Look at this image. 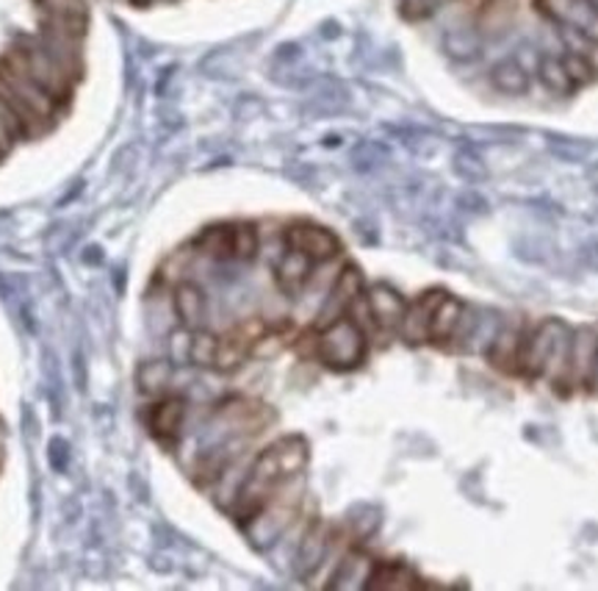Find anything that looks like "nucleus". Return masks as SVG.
<instances>
[{
	"label": "nucleus",
	"mask_w": 598,
	"mask_h": 591,
	"mask_svg": "<svg viewBox=\"0 0 598 591\" xmlns=\"http://www.w3.org/2000/svg\"><path fill=\"white\" fill-rule=\"evenodd\" d=\"M444 50L455 61H474L479 53H483V39H479L474 31H468V28H460V31L446 33Z\"/></svg>",
	"instance_id": "393cba45"
},
{
	"label": "nucleus",
	"mask_w": 598,
	"mask_h": 591,
	"mask_svg": "<svg viewBox=\"0 0 598 591\" xmlns=\"http://www.w3.org/2000/svg\"><path fill=\"white\" fill-rule=\"evenodd\" d=\"M598 364V328L585 325L571 333V350H568L566 375L557 392H594Z\"/></svg>",
	"instance_id": "423d86ee"
},
{
	"label": "nucleus",
	"mask_w": 598,
	"mask_h": 591,
	"mask_svg": "<svg viewBox=\"0 0 598 591\" xmlns=\"http://www.w3.org/2000/svg\"><path fill=\"white\" fill-rule=\"evenodd\" d=\"M44 11V22L64 28V31L78 33L87 28V0H37Z\"/></svg>",
	"instance_id": "a211bd4d"
},
{
	"label": "nucleus",
	"mask_w": 598,
	"mask_h": 591,
	"mask_svg": "<svg viewBox=\"0 0 598 591\" xmlns=\"http://www.w3.org/2000/svg\"><path fill=\"white\" fill-rule=\"evenodd\" d=\"M128 3H133V6H148V3H153V0H128Z\"/></svg>",
	"instance_id": "c756f323"
},
{
	"label": "nucleus",
	"mask_w": 598,
	"mask_h": 591,
	"mask_svg": "<svg viewBox=\"0 0 598 591\" xmlns=\"http://www.w3.org/2000/svg\"><path fill=\"white\" fill-rule=\"evenodd\" d=\"M250 353H253V342H250V339H244L242 333L233 328L227 337H220V344H216V359H214V367H211V370L236 372L239 367H242L244 361L250 359Z\"/></svg>",
	"instance_id": "aec40b11"
},
{
	"label": "nucleus",
	"mask_w": 598,
	"mask_h": 591,
	"mask_svg": "<svg viewBox=\"0 0 598 591\" xmlns=\"http://www.w3.org/2000/svg\"><path fill=\"white\" fill-rule=\"evenodd\" d=\"M416 575L399 564H374L372 575H368L366 589H411L416 587Z\"/></svg>",
	"instance_id": "b1692460"
},
{
	"label": "nucleus",
	"mask_w": 598,
	"mask_h": 591,
	"mask_svg": "<svg viewBox=\"0 0 598 591\" xmlns=\"http://www.w3.org/2000/svg\"><path fill=\"white\" fill-rule=\"evenodd\" d=\"M283 242H286V248L311 256L316 264L335 261L341 253L338 237H335L333 231H327V228L316 226V222H294V226H288L286 233H283Z\"/></svg>",
	"instance_id": "6e6552de"
},
{
	"label": "nucleus",
	"mask_w": 598,
	"mask_h": 591,
	"mask_svg": "<svg viewBox=\"0 0 598 591\" xmlns=\"http://www.w3.org/2000/svg\"><path fill=\"white\" fill-rule=\"evenodd\" d=\"M175 314L181 320V325L186 331H200L205 328V314H209V300H205V292L192 281H183L175 287Z\"/></svg>",
	"instance_id": "dca6fc26"
},
{
	"label": "nucleus",
	"mask_w": 598,
	"mask_h": 591,
	"mask_svg": "<svg viewBox=\"0 0 598 591\" xmlns=\"http://www.w3.org/2000/svg\"><path fill=\"white\" fill-rule=\"evenodd\" d=\"M194 248L216 261L233 259V226H211L194 239Z\"/></svg>",
	"instance_id": "412c9836"
},
{
	"label": "nucleus",
	"mask_w": 598,
	"mask_h": 591,
	"mask_svg": "<svg viewBox=\"0 0 598 591\" xmlns=\"http://www.w3.org/2000/svg\"><path fill=\"white\" fill-rule=\"evenodd\" d=\"M368 305L374 311V320H377L379 331H399V322L405 317L407 300L396 292L388 283H374L366 289Z\"/></svg>",
	"instance_id": "ddd939ff"
},
{
	"label": "nucleus",
	"mask_w": 598,
	"mask_h": 591,
	"mask_svg": "<svg viewBox=\"0 0 598 591\" xmlns=\"http://www.w3.org/2000/svg\"><path fill=\"white\" fill-rule=\"evenodd\" d=\"M0 81H3L6 87H9L11 92H14L17 98L28 106L39 120L53 122L55 111H59V103H55V100L50 98V94L44 92V89L39 87L28 72H22L20 67L9 59V56H0Z\"/></svg>",
	"instance_id": "0eeeda50"
},
{
	"label": "nucleus",
	"mask_w": 598,
	"mask_h": 591,
	"mask_svg": "<svg viewBox=\"0 0 598 591\" xmlns=\"http://www.w3.org/2000/svg\"><path fill=\"white\" fill-rule=\"evenodd\" d=\"M538 78H540V83H544L546 89H551V92H557V94H566V92H571V89H574L571 78H568L566 67H562V59H560V56H555V53L540 56V59H538Z\"/></svg>",
	"instance_id": "5701e85b"
},
{
	"label": "nucleus",
	"mask_w": 598,
	"mask_h": 591,
	"mask_svg": "<svg viewBox=\"0 0 598 591\" xmlns=\"http://www.w3.org/2000/svg\"><path fill=\"white\" fill-rule=\"evenodd\" d=\"M566 322L562 320H540L535 325H521V339H518V359L516 375L524 381H540L549 367L551 350H555L557 337L562 333Z\"/></svg>",
	"instance_id": "39448f33"
},
{
	"label": "nucleus",
	"mask_w": 598,
	"mask_h": 591,
	"mask_svg": "<svg viewBox=\"0 0 598 591\" xmlns=\"http://www.w3.org/2000/svg\"><path fill=\"white\" fill-rule=\"evenodd\" d=\"M444 289H429V292H424L422 298H416L413 303H407L405 317H402L399 322V337L405 339L407 344H424L427 342V333H429V320H433V311L435 305H438V300L444 298Z\"/></svg>",
	"instance_id": "9b49d317"
},
{
	"label": "nucleus",
	"mask_w": 598,
	"mask_h": 591,
	"mask_svg": "<svg viewBox=\"0 0 598 591\" xmlns=\"http://www.w3.org/2000/svg\"><path fill=\"white\" fill-rule=\"evenodd\" d=\"M216 344H220V337H214L211 331L200 328V331H189V361L194 367H214L216 359Z\"/></svg>",
	"instance_id": "a878e982"
},
{
	"label": "nucleus",
	"mask_w": 598,
	"mask_h": 591,
	"mask_svg": "<svg viewBox=\"0 0 598 591\" xmlns=\"http://www.w3.org/2000/svg\"><path fill=\"white\" fill-rule=\"evenodd\" d=\"M259 231L250 222H242V226H233V259L239 261H250L259 253Z\"/></svg>",
	"instance_id": "cd10ccee"
},
{
	"label": "nucleus",
	"mask_w": 598,
	"mask_h": 591,
	"mask_svg": "<svg viewBox=\"0 0 598 591\" xmlns=\"http://www.w3.org/2000/svg\"><path fill=\"white\" fill-rule=\"evenodd\" d=\"M316 355L324 367L330 370H357L366 361L368 353V337L349 320V317H338V320L327 322L318 328L316 337Z\"/></svg>",
	"instance_id": "20e7f679"
},
{
	"label": "nucleus",
	"mask_w": 598,
	"mask_h": 591,
	"mask_svg": "<svg viewBox=\"0 0 598 591\" xmlns=\"http://www.w3.org/2000/svg\"><path fill=\"white\" fill-rule=\"evenodd\" d=\"M307 455H311V448L297 433L281 437L270 448L261 450L244 472L242 489L233 500V517L244 525L277 489L286 487L292 478H300V472L307 467Z\"/></svg>",
	"instance_id": "f257e3e1"
},
{
	"label": "nucleus",
	"mask_w": 598,
	"mask_h": 591,
	"mask_svg": "<svg viewBox=\"0 0 598 591\" xmlns=\"http://www.w3.org/2000/svg\"><path fill=\"white\" fill-rule=\"evenodd\" d=\"M560 59H562V67H566L568 78H571L574 89L585 87V83H590L598 76V72L594 70V64H590L588 53H579V50H566Z\"/></svg>",
	"instance_id": "bb28decb"
},
{
	"label": "nucleus",
	"mask_w": 598,
	"mask_h": 591,
	"mask_svg": "<svg viewBox=\"0 0 598 591\" xmlns=\"http://www.w3.org/2000/svg\"><path fill=\"white\" fill-rule=\"evenodd\" d=\"M6 56H9V59L14 61L22 72H28V76H31L33 81H37L39 87H42L59 106H61V100L70 98L75 76H72V72L67 70V67L61 64V61L55 59L48 48H44L39 37L17 39Z\"/></svg>",
	"instance_id": "f03ea898"
},
{
	"label": "nucleus",
	"mask_w": 598,
	"mask_h": 591,
	"mask_svg": "<svg viewBox=\"0 0 598 591\" xmlns=\"http://www.w3.org/2000/svg\"><path fill=\"white\" fill-rule=\"evenodd\" d=\"M183 422H186V400L170 394V398H161L153 409L148 411V428L159 442L170 444L178 442L183 431Z\"/></svg>",
	"instance_id": "f8f14e48"
},
{
	"label": "nucleus",
	"mask_w": 598,
	"mask_h": 591,
	"mask_svg": "<svg viewBox=\"0 0 598 591\" xmlns=\"http://www.w3.org/2000/svg\"><path fill=\"white\" fill-rule=\"evenodd\" d=\"M463 317H466V305L457 298H452V294H444V298L438 300V305H435L433 320H429L427 342L438 344V348L449 344L452 339L460 333Z\"/></svg>",
	"instance_id": "2eb2a0df"
},
{
	"label": "nucleus",
	"mask_w": 598,
	"mask_h": 591,
	"mask_svg": "<svg viewBox=\"0 0 598 591\" xmlns=\"http://www.w3.org/2000/svg\"><path fill=\"white\" fill-rule=\"evenodd\" d=\"M363 292H366V281H363V272L357 270L355 264L341 267L338 276H335V281H333V287H330L327 300H324L322 311H318L316 328H324L327 322H333V320H338V317H344L352 300L361 298Z\"/></svg>",
	"instance_id": "1a4fd4ad"
},
{
	"label": "nucleus",
	"mask_w": 598,
	"mask_h": 591,
	"mask_svg": "<svg viewBox=\"0 0 598 591\" xmlns=\"http://www.w3.org/2000/svg\"><path fill=\"white\" fill-rule=\"evenodd\" d=\"M313 270H316V261H313L311 256L286 248V253H283L275 264V281L286 294H300L305 292L307 283H311Z\"/></svg>",
	"instance_id": "4468645a"
},
{
	"label": "nucleus",
	"mask_w": 598,
	"mask_h": 591,
	"mask_svg": "<svg viewBox=\"0 0 598 591\" xmlns=\"http://www.w3.org/2000/svg\"><path fill=\"white\" fill-rule=\"evenodd\" d=\"M172 375H175V367H172L170 361L159 359V361H150V364H142V370H139V375H136V383L142 392L164 394V392H170Z\"/></svg>",
	"instance_id": "4be33fe9"
},
{
	"label": "nucleus",
	"mask_w": 598,
	"mask_h": 591,
	"mask_svg": "<svg viewBox=\"0 0 598 591\" xmlns=\"http://www.w3.org/2000/svg\"><path fill=\"white\" fill-rule=\"evenodd\" d=\"M300 505L302 489L297 478H292L286 487L277 489V492L244 522V531H247L250 542H253L255 548H272L277 539H283L292 531V525L300 517Z\"/></svg>",
	"instance_id": "7ed1b4c3"
},
{
	"label": "nucleus",
	"mask_w": 598,
	"mask_h": 591,
	"mask_svg": "<svg viewBox=\"0 0 598 591\" xmlns=\"http://www.w3.org/2000/svg\"><path fill=\"white\" fill-rule=\"evenodd\" d=\"M488 81L496 92L507 94V98H518V94L529 92V72L518 59H499L490 64Z\"/></svg>",
	"instance_id": "f3484780"
},
{
	"label": "nucleus",
	"mask_w": 598,
	"mask_h": 591,
	"mask_svg": "<svg viewBox=\"0 0 598 591\" xmlns=\"http://www.w3.org/2000/svg\"><path fill=\"white\" fill-rule=\"evenodd\" d=\"M574 3H579L582 9H588V11H594V14H598V0H574Z\"/></svg>",
	"instance_id": "c85d7f7f"
},
{
	"label": "nucleus",
	"mask_w": 598,
	"mask_h": 591,
	"mask_svg": "<svg viewBox=\"0 0 598 591\" xmlns=\"http://www.w3.org/2000/svg\"><path fill=\"white\" fill-rule=\"evenodd\" d=\"M338 528L330 525V522H311V525H305V531H302L297 550H294V570H297V575L302 578H311L313 572L322 567L324 555H327L330 544H333V537Z\"/></svg>",
	"instance_id": "9d476101"
},
{
	"label": "nucleus",
	"mask_w": 598,
	"mask_h": 591,
	"mask_svg": "<svg viewBox=\"0 0 598 591\" xmlns=\"http://www.w3.org/2000/svg\"><path fill=\"white\" fill-rule=\"evenodd\" d=\"M518 339H521V325H505L490 339L488 361L494 364V370L505 372V375H516Z\"/></svg>",
	"instance_id": "6ab92c4d"
}]
</instances>
